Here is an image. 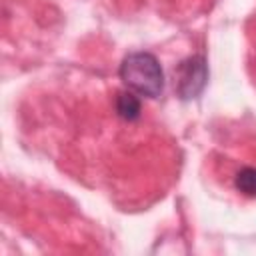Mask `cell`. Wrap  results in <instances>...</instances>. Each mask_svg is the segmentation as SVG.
<instances>
[{
    "label": "cell",
    "mask_w": 256,
    "mask_h": 256,
    "mask_svg": "<svg viewBox=\"0 0 256 256\" xmlns=\"http://www.w3.org/2000/svg\"><path fill=\"white\" fill-rule=\"evenodd\" d=\"M120 78L128 90L146 98H158L164 90L162 66L150 52H130L120 64Z\"/></svg>",
    "instance_id": "cell-1"
},
{
    "label": "cell",
    "mask_w": 256,
    "mask_h": 256,
    "mask_svg": "<svg viewBox=\"0 0 256 256\" xmlns=\"http://www.w3.org/2000/svg\"><path fill=\"white\" fill-rule=\"evenodd\" d=\"M208 82V66L202 56H190L176 68V90L182 100L196 98Z\"/></svg>",
    "instance_id": "cell-2"
},
{
    "label": "cell",
    "mask_w": 256,
    "mask_h": 256,
    "mask_svg": "<svg viewBox=\"0 0 256 256\" xmlns=\"http://www.w3.org/2000/svg\"><path fill=\"white\" fill-rule=\"evenodd\" d=\"M116 114L126 122L140 118V98L136 96V92L124 90L116 96Z\"/></svg>",
    "instance_id": "cell-3"
},
{
    "label": "cell",
    "mask_w": 256,
    "mask_h": 256,
    "mask_svg": "<svg viewBox=\"0 0 256 256\" xmlns=\"http://www.w3.org/2000/svg\"><path fill=\"white\" fill-rule=\"evenodd\" d=\"M236 188L246 196H256V168L246 166L236 174Z\"/></svg>",
    "instance_id": "cell-4"
}]
</instances>
